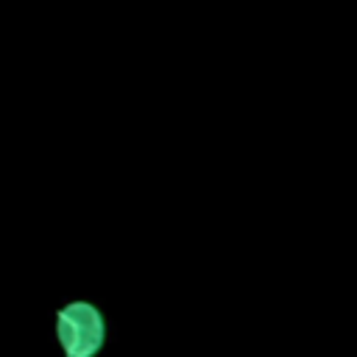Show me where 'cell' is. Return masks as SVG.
I'll return each mask as SVG.
<instances>
[{
  "mask_svg": "<svg viewBox=\"0 0 357 357\" xmlns=\"http://www.w3.org/2000/svg\"><path fill=\"white\" fill-rule=\"evenodd\" d=\"M56 335L64 357H95L103 346V318L95 304L73 301L56 312Z\"/></svg>",
  "mask_w": 357,
  "mask_h": 357,
  "instance_id": "1",
  "label": "cell"
}]
</instances>
